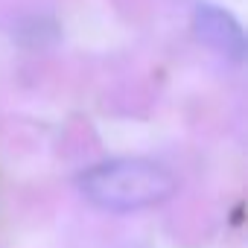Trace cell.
Instances as JSON below:
<instances>
[{
  "label": "cell",
  "instance_id": "cell-1",
  "mask_svg": "<svg viewBox=\"0 0 248 248\" xmlns=\"http://www.w3.org/2000/svg\"><path fill=\"white\" fill-rule=\"evenodd\" d=\"M82 196L108 213H132L164 204L175 196V175L149 158H111L79 175Z\"/></svg>",
  "mask_w": 248,
  "mask_h": 248
},
{
  "label": "cell",
  "instance_id": "cell-2",
  "mask_svg": "<svg viewBox=\"0 0 248 248\" xmlns=\"http://www.w3.org/2000/svg\"><path fill=\"white\" fill-rule=\"evenodd\" d=\"M193 32L196 38L228 62L245 59V30L233 18V12L216 3H199L193 9Z\"/></svg>",
  "mask_w": 248,
  "mask_h": 248
}]
</instances>
